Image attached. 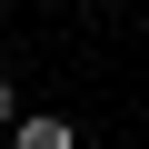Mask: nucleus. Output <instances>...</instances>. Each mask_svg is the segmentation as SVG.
Listing matches in <instances>:
<instances>
[{"label": "nucleus", "instance_id": "f257e3e1", "mask_svg": "<svg viewBox=\"0 0 149 149\" xmlns=\"http://www.w3.org/2000/svg\"><path fill=\"white\" fill-rule=\"evenodd\" d=\"M10 149H80V129H70L60 109H20V129H10Z\"/></svg>", "mask_w": 149, "mask_h": 149}, {"label": "nucleus", "instance_id": "f03ea898", "mask_svg": "<svg viewBox=\"0 0 149 149\" xmlns=\"http://www.w3.org/2000/svg\"><path fill=\"white\" fill-rule=\"evenodd\" d=\"M10 129H20V90L0 80V139H10Z\"/></svg>", "mask_w": 149, "mask_h": 149}]
</instances>
